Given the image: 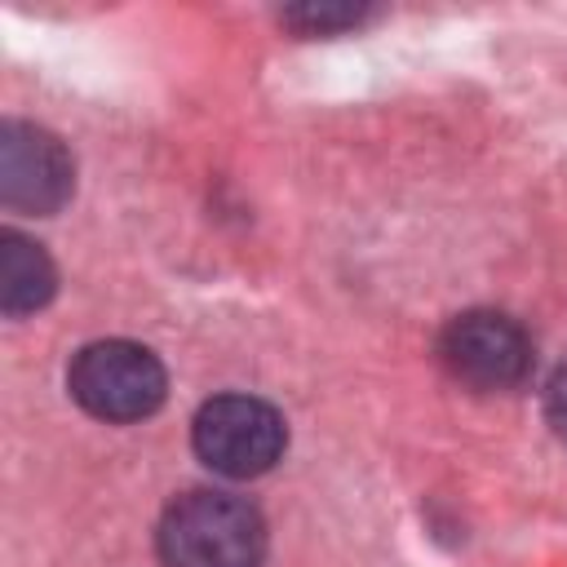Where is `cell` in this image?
<instances>
[{"label":"cell","instance_id":"obj_5","mask_svg":"<svg viewBox=\"0 0 567 567\" xmlns=\"http://www.w3.org/2000/svg\"><path fill=\"white\" fill-rule=\"evenodd\" d=\"M75 190L71 151L40 124L4 120L0 124V204L9 213L49 217Z\"/></svg>","mask_w":567,"mask_h":567},{"label":"cell","instance_id":"obj_2","mask_svg":"<svg viewBox=\"0 0 567 567\" xmlns=\"http://www.w3.org/2000/svg\"><path fill=\"white\" fill-rule=\"evenodd\" d=\"M66 390L89 416L111 421V425H128V421L151 416L164 403L168 377H164V363L146 346L111 337V341L84 346L71 359Z\"/></svg>","mask_w":567,"mask_h":567},{"label":"cell","instance_id":"obj_3","mask_svg":"<svg viewBox=\"0 0 567 567\" xmlns=\"http://www.w3.org/2000/svg\"><path fill=\"white\" fill-rule=\"evenodd\" d=\"M195 456L221 478H257L275 470L288 447L284 416L252 394H217L195 412L190 425Z\"/></svg>","mask_w":567,"mask_h":567},{"label":"cell","instance_id":"obj_4","mask_svg":"<svg viewBox=\"0 0 567 567\" xmlns=\"http://www.w3.org/2000/svg\"><path fill=\"white\" fill-rule=\"evenodd\" d=\"M439 363L470 390H514L532 372V337L501 310H465L439 332Z\"/></svg>","mask_w":567,"mask_h":567},{"label":"cell","instance_id":"obj_7","mask_svg":"<svg viewBox=\"0 0 567 567\" xmlns=\"http://www.w3.org/2000/svg\"><path fill=\"white\" fill-rule=\"evenodd\" d=\"M363 18V9H350V4H301V9H288L284 13V22H292V27H301V31H319V35H328V31H341V27H354Z\"/></svg>","mask_w":567,"mask_h":567},{"label":"cell","instance_id":"obj_8","mask_svg":"<svg viewBox=\"0 0 567 567\" xmlns=\"http://www.w3.org/2000/svg\"><path fill=\"white\" fill-rule=\"evenodd\" d=\"M545 416H549L554 434L567 443V363H558L549 385H545Z\"/></svg>","mask_w":567,"mask_h":567},{"label":"cell","instance_id":"obj_1","mask_svg":"<svg viewBox=\"0 0 567 567\" xmlns=\"http://www.w3.org/2000/svg\"><path fill=\"white\" fill-rule=\"evenodd\" d=\"M155 545L164 567H261L266 523L244 496L199 487L164 509Z\"/></svg>","mask_w":567,"mask_h":567},{"label":"cell","instance_id":"obj_6","mask_svg":"<svg viewBox=\"0 0 567 567\" xmlns=\"http://www.w3.org/2000/svg\"><path fill=\"white\" fill-rule=\"evenodd\" d=\"M58 288V270L49 252L27 239L22 230H0V310L9 319H22L40 310Z\"/></svg>","mask_w":567,"mask_h":567}]
</instances>
